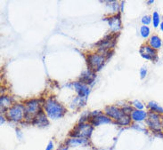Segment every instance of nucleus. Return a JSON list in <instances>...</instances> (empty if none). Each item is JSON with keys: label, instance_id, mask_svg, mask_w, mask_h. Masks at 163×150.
Segmentation results:
<instances>
[{"label": "nucleus", "instance_id": "obj_1", "mask_svg": "<svg viewBox=\"0 0 163 150\" xmlns=\"http://www.w3.org/2000/svg\"><path fill=\"white\" fill-rule=\"evenodd\" d=\"M43 107H44V111L46 114V115L52 120L60 119L66 113L65 108L54 98L47 99L44 102Z\"/></svg>", "mask_w": 163, "mask_h": 150}, {"label": "nucleus", "instance_id": "obj_2", "mask_svg": "<svg viewBox=\"0 0 163 150\" xmlns=\"http://www.w3.org/2000/svg\"><path fill=\"white\" fill-rule=\"evenodd\" d=\"M41 104L39 99H30L24 103V120L32 123L35 116L40 112Z\"/></svg>", "mask_w": 163, "mask_h": 150}, {"label": "nucleus", "instance_id": "obj_3", "mask_svg": "<svg viewBox=\"0 0 163 150\" xmlns=\"http://www.w3.org/2000/svg\"><path fill=\"white\" fill-rule=\"evenodd\" d=\"M94 130V126L90 123H79L71 131L70 136L74 138H81V139H90L92 132Z\"/></svg>", "mask_w": 163, "mask_h": 150}, {"label": "nucleus", "instance_id": "obj_4", "mask_svg": "<svg viewBox=\"0 0 163 150\" xmlns=\"http://www.w3.org/2000/svg\"><path fill=\"white\" fill-rule=\"evenodd\" d=\"M106 59H107L106 56L100 53L88 54L86 56V64H87L88 69L92 70L95 73L99 71L103 66Z\"/></svg>", "mask_w": 163, "mask_h": 150}, {"label": "nucleus", "instance_id": "obj_5", "mask_svg": "<svg viewBox=\"0 0 163 150\" xmlns=\"http://www.w3.org/2000/svg\"><path fill=\"white\" fill-rule=\"evenodd\" d=\"M5 117L7 120L14 123L20 122L24 119V105L14 104L5 111Z\"/></svg>", "mask_w": 163, "mask_h": 150}, {"label": "nucleus", "instance_id": "obj_6", "mask_svg": "<svg viewBox=\"0 0 163 150\" xmlns=\"http://www.w3.org/2000/svg\"><path fill=\"white\" fill-rule=\"evenodd\" d=\"M147 127L155 133L162 132L161 127V115L156 113L148 111V116L145 120Z\"/></svg>", "mask_w": 163, "mask_h": 150}, {"label": "nucleus", "instance_id": "obj_7", "mask_svg": "<svg viewBox=\"0 0 163 150\" xmlns=\"http://www.w3.org/2000/svg\"><path fill=\"white\" fill-rule=\"evenodd\" d=\"M116 35L115 34H111L107 37L102 39L99 43H97V49L98 52L102 54H104L106 56V54H108L111 51V49H112L115 46L116 44Z\"/></svg>", "mask_w": 163, "mask_h": 150}, {"label": "nucleus", "instance_id": "obj_8", "mask_svg": "<svg viewBox=\"0 0 163 150\" xmlns=\"http://www.w3.org/2000/svg\"><path fill=\"white\" fill-rule=\"evenodd\" d=\"M140 54L143 57V59L147 60H152V61H158V54H157V51L154 50L153 48H152L148 44H143L140 47Z\"/></svg>", "mask_w": 163, "mask_h": 150}, {"label": "nucleus", "instance_id": "obj_9", "mask_svg": "<svg viewBox=\"0 0 163 150\" xmlns=\"http://www.w3.org/2000/svg\"><path fill=\"white\" fill-rule=\"evenodd\" d=\"M108 24H109V28L111 32H112V34H116L119 33L120 30L121 29L122 26H121V20L119 14H115L112 15L111 17H109L108 19Z\"/></svg>", "mask_w": 163, "mask_h": 150}, {"label": "nucleus", "instance_id": "obj_10", "mask_svg": "<svg viewBox=\"0 0 163 150\" xmlns=\"http://www.w3.org/2000/svg\"><path fill=\"white\" fill-rule=\"evenodd\" d=\"M104 113L107 116H109L111 119L115 120L116 122L121 118L124 113L121 110V109L116 107V106H107L104 109Z\"/></svg>", "mask_w": 163, "mask_h": 150}, {"label": "nucleus", "instance_id": "obj_11", "mask_svg": "<svg viewBox=\"0 0 163 150\" xmlns=\"http://www.w3.org/2000/svg\"><path fill=\"white\" fill-rule=\"evenodd\" d=\"M89 122H90V124L93 126H99V125L105 124H111V119L109 116H107L106 115L100 114L98 115L90 116Z\"/></svg>", "mask_w": 163, "mask_h": 150}, {"label": "nucleus", "instance_id": "obj_12", "mask_svg": "<svg viewBox=\"0 0 163 150\" xmlns=\"http://www.w3.org/2000/svg\"><path fill=\"white\" fill-rule=\"evenodd\" d=\"M73 86H74V88L78 93V96H80L81 98H85V99L87 98L88 94L90 93V89L86 84L78 81V82L73 83Z\"/></svg>", "mask_w": 163, "mask_h": 150}, {"label": "nucleus", "instance_id": "obj_13", "mask_svg": "<svg viewBox=\"0 0 163 150\" xmlns=\"http://www.w3.org/2000/svg\"><path fill=\"white\" fill-rule=\"evenodd\" d=\"M32 124H34L38 127H45L49 124L47 116L45 115V111H43V109H41L40 112L35 116V118L32 122Z\"/></svg>", "mask_w": 163, "mask_h": 150}, {"label": "nucleus", "instance_id": "obj_14", "mask_svg": "<svg viewBox=\"0 0 163 150\" xmlns=\"http://www.w3.org/2000/svg\"><path fill=\"white\" fill-rule=\"evenodd\" d=\"M89 141L87 139H81V138H74L71 137L65 142L66 147H80V146H86L88 145Z\"/></svg>", "mask_w": 163, "mask_h": 150}, {"label": "nucleus", "instance_id": "obj_15", "mask_svg": "<svg viewBox=\"0 0 163 150\" xmlns=\"http://www.w3.org/2000/svg\"><path fill=\"white\" fill-rule=\"evenodd\" d=\"M95 78H96L95 72H93V71L90 70V69H86V70H85V71L82 72L81 75H80V82H81V83L87 85V84H92V83L94 82Z\"/></svg>", "mask_w": 163, "mask_h": 150}, {"label": "nucleus", "instance_id": "obj_16", "mask_svg": "<svg viewBox=\"0 0 163 150\" xmlns=\"http://www.w3.org/2000/svg\"><path fill=\"white\" fill-rule=\"evenodd\" d=\"M132 121L134 122H143L147 119L148 116V112L144 111V110H137V109H134V111L131 113L130 115Z\"/></svg>", "mask_w": 163, "mask_h": 150}, {"label": "nucleus", "instance_id": "obj_17", "mask_svg": "<svg viewBox=\"0 0 163 150\" xmlns=\"http://www.w3.org/2000/svg\"><path fill=\"white\" fill-rule=\"evenodd\" d=\"M148 44L152 48H153L154 50L157 51V50L161 48V46H162V40H161V38H160L158 35H152V36L150 37L149 40H148Z\"/></svg>", "mask_w": 163, "mask_h": 150}, {"label": "nucleus", "instance_id": "obj_18", "mask_svg": "<svg viewBox=\"0 0 163 150\" xmlns=\"http://www.w3.org/2000/svg\"><path fill=\"white\" fill-rule=\"evenodd\" d=\"M147 108L149 109L150 111L153 113H156V114H159L161 115H163V108L156 101L154 100H151L148 102V105H147Z\"/></svg>", "mask_w": 163, "mask_h": 150}, {"label": "nucleus", "instance_id": "obj_19", "mask_svg": "<svg viewBox=\"0 0 163 150\" xmlns=\"http://www.w3.org/2000/svg\"><path fill=\"white\" fill-rule=\"evenodd\" d=\"M12 103H13V98L10 96H5L2 95L0 98V106L1 109L4 110H7L8 109H10L12 107Z\"/></svg>", "mask_w": 163, "mask_h": 150}, {"label": "nucleus", "instance_id": "obj_20", "mask_svg": "<svg viewBox=\"0 0 163 150\" xmlns=\"http://www.w3.org/2000/svg\"><path fill=\"white\" fill-rule=\"evenodd\" d=\"M131 121H132L131 116H130L129 115L124 114L122 116H121V118L116 122V124H119V125H121V126H127V125H130V124H131Z\"/></svg>", "mask_w": 163, "mask_h": 150}, {"label": "nucleus", "instance_id": "obj_21", "mask_svg": "<svg viewBox=\"0 0 163 150\" xmlns=\"http://www.w3.org/2000/svg\"><path fill=\"white\" fill-rule=\"evenodd\" d=\"M161 17L158 12H153L152 16V22L154 28H158L161 25Z\"/></svg>", "mask_w": 163, "mask_h": 150}, {"label": "nucleus", "instance_id": "obj_22", "mask_svg": "<svg viewBox=\"0 0 163 150\" xmlns=\"http://www.w3.org/2000/svg\"><path fill=\"white\" fill-rule=\"evenodd\" d=\"M140 34L143 38H148L151 35V29L148 26H142L140 28Z\"/></svg>", "mask_w": 163, "mask_h": 150}, {"label": "nucleus", "instance_id": "obj_23", "mask_svg": "<svg viewBox=\"0 0 163 150\" xmlns=\"http://www.w3.org/2000/svg\"><path fill=\"white\" fill-rule=\"evenodd\" d=\"M132 107H134L137 110H143L144 109V105H143V102H141L140 100L138 99H135L133 102H132Z\"/></svg>", "mask_w": 163, "mask_h": 150}, {"label": "nucleus", "instance_id": "obj_24", "mask_svg": "<svg viewBox=\"0 0 163 150\" xmlns=\"http://www.w3.org/2000/svg\"><path fill=\"white\" fill-rule=\"evenodd\" d=\"M141 21L143 24V26H147V25L151 24V22H152V16H150V15H143V17H142V19H141Z\"/></svg>", "mask_w": 163, "mask_h": 150}, {"label": "nucleus", "instance_id": "obj_25", "mask_svg": "<svg viewBox=\"0 0 163 150\" xmlns=\"http://www.w3.org/2000/svg\"><path fill=\"white\" fill-rule=\"evenodd\" d=\"M121 110L123 111L124 114H126V115H131V113L134 111V109H132V107L131 106H128V105H125L124 107L121 108Z\"/></svg>", "mask_w": 163, "mask_h": 150}, {"label": "nucleus", "instance_id": "obj_26", "mask_svg": "<svg viewBox=\"0 0 163 150\" xmlns=\"http://www.w3.org/2000/svg\"><path fill=\"white\" fill-rule=\"evenodd\" d=\"M147 69L145 68V67H143V68H141L140 69V76H141V78L143 79V78H145L146 77V75H147Z\"/></svg>", "mask_w": 163, "mask_h": 150}, {"label": "nucleus", "instance_id": "obj_27", "mask_svg": "<svg viewBox=\"0 0 163 150\" xmlns=\"http://www.w3.org/2000/svg\"><path fill=\"white\" fill-rule=\"evenodd\" d=\"M54 149V142L50 141L47 145V147L45 148V150H53Z\"/></svg>", "mask_w": 163, "mask_h": 150}, {"label": "nucleus", "instance_id": "obj_28", "mask_svg": "<svg viewBox=\"0 0 163 150\" xmlns=\"http://www.w3.org/2000/svg\"><path fill=\"white\" fill-rule=\"evenodd\" d=\"M0 118H1V122H0V124H3L5 123V117H4L3 115H1V116H0Z\"/></svg>", "mask_w": 163, "mask_h": 150}, {"label": "nucleus", "instance_id": "obj_29", "mask_svg": "<svg viewBox=\"0 0 163 150\" xmlns=\"http://www.w3.org/2000/svg\"><path fill=\"white\" fill-rule=\"evenodd\" d=\"M154 3V0H149L148 2H147V4L148 5H150V4H153Z\"/></svg>", "mask_w": 163, "mask_h": 150}, {"label": "nucleus", "instance_id": "obj_30", "mask_svg": "<svg viewBox=\"0 0 163 150\" xmlns=\"http://www.w3.org/2000/svg\"><path fill=\"white\" fill-rule=\"evenodd\" d=\"M160 28H161V31H163V21L161 22V25H160Z\"/></svg>", "mask_w": 163, "mask_h": 150}, {"label": "nucleus", "instance_id": "obj_31", "mask_svg": "<svg viewBox=\"0 0 163 150\" xmlns=\"http://www.w3.org/2000/svg\"><path fill=\"white\" fill-rule=\"evenodd\" d=\"M161 127H162V131H163V115H161Z\"/></svg>", "mask_w": 163, "mask_h": 150}, {"label": "nucleus", "instance_id": "obj_32", "mask_svg": "<svg viewBox=\"0 0 163 150\" xmlns=\"http://www.w3.org/2000/svg\"><path fill=\"white\" fill-rule=\"evenodd\" d=\"M60 150H68V147H65V148H62Z\"/></svg>", "mask_w": 163, "mask_h": 150}, {"label": "nucleus", "instance_id": "obj_33", "mask_svg": "<svg viewBox=\"0 0 163 150\" xmlns=\"http://www.w3.org/2000/svg\"><path fill=\"white\" fill-rule=\"evenodd\" d=\"M161 18H162V19H163V15H162V17H161Z\"/></svg>", "mask_w": 163, "mask_h": 150}]
</instances>
